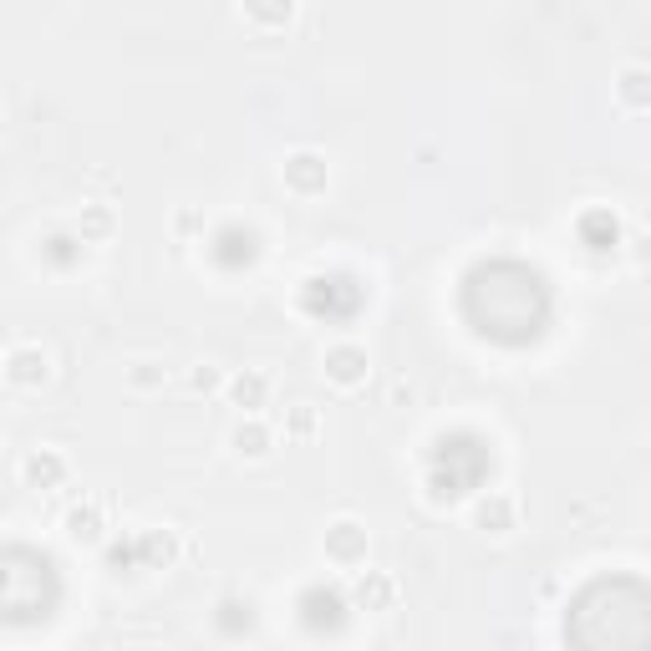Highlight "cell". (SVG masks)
Wrapping results in <instances>:
<instances>
[{"label": "cell", "mask_w": 651, "mask_h": 651, "mask_svg": "<svg viewBox=\"0 0 651 651\" xmlns=\"http://www.w3.org/2000/svg\"><path fill=\"white\" fill-rule=\"evenodd\" d=\"M163 377H169V372H163L159 361H133V372H128V382H133V387H159Z\"/></svg>", "instance_id": "9a60e30c"}, {"label": "cell", "mask_w": 651, "mask_h": 651, "mask_svg": "<svg viewBox=\"0 0 651 651\" xmlns=\"http://www.w3.org/2000/svg\"><path fill=\"white\" fill-rule=\"evenodd\" d=\"M240 15L250 21V26H285V21L295 15V6L291 0H275V6H245Z\"/></svg>", "instance_id": "4fadbf2b"}, {"label": "cell", "mask_w": 651, "mask_h": 651, "mask_svg": "<svg viewBox=\"0 0 651 651\" xmlns=\"http://www.w3.org/2000/svg\"><path fill=\"white\" fill-rule=\"evenodd\" d=\"M229 443H235V453H240V458H265V453L275 448V433H270L265 417H245V423L229 433Z\"/></svg>", "instance_id": "52a82bcc"}, {"label": "cell", "mask_w": 651, "mask_h": 651, "mask_svg": "<svg viewBox=\"0 0 651 651\" xmlns=\"http://www.w3.org/2000/svg\"><path fill=\"white\" fill-rule=\"evenodd\" d=\"M291 427H295V433H311V427H316V417H311V412L301 408V412H295V417H291Z\"/></svg>", "instance_id": "e0dca14e"}, {"label": "cell", "mask_w": 651, "mask_h": 651, "mask_svg": "<svg viewBox=\"0 0 651 651\" xmlns=\"http://www.w3.org/2000/svg\"><path fill=\"white\" fill-rule=\"evenodd\" d=\"M46 372H52V367H46V351H41V346H11V351H6V377H11L15 387H36V382H46Z\"/></svg>", "instance_id": "3957f363"}, {"label": "cell", "mask_w": 651, "mask_h": 651, "mask_svg": "<svg viewBox=\"0 0 651 651\" xmlns=\"http://www.w3.org/2000/svg\"><path fill=\"white\" fill-rule=\"evenodd\" d=\"M326 560H336V565H361L367 560V530L357 519H336L326 530Z\"/></svg>", "instance_id": "6da1fadb"}, {"label": "cell", "mask_w": 651, "mask_h": 651, "mask_svg": "<svg viewBox=\"0 0 651 651\" xmlns=\"http://www.w3.org/2000/svg\"><path fill=\"white\" fill-rule=\"evenodd\" d=\"M474 524L489 530V534H509V530H514V499L499 493V489L479 493V499H474Z\"/></svg>", "instance_id": "277c9868"}, {"label": "cell", "mask_w": 651, "mask_h": 651, "mask_svg": "<svg viewBox=\"0 0 651 651\" xmlns=\"http://www.w3.org/2000/svg\"><path fill=\"white\" fill-rule=\"evenodd\" d=\"M616 97H621L626 107H651V67L647 62H626V67L616 72Z\"/></svg>", "instance_id": "ba28073f"}, {"label": "cell", "mask_w": 651, "mask_h": 651, "mask_svg": "<svg viewBox=\"0 0 651 651\" xmlns=\"http://www.w3.org/2000/svg\"><path fill=\"white\" fill-rule=\"evenodd\" d=\"M285 184H291L295 194H321V188H326V163H321L316 153H306V148H301V153H291V159H285Z\"/></svg>", "instance_id": "8992f818"}, {"label": "cell", "mask_w": 651, "mask_h": 651, "mask_svg": "<svg viewBox=\"0 0 651 651\" xmlns=\"http://www.w3.org/2000/svg\"><path fill=\"white\" fill-rule=\"evenodd\" d=\"M188 382L199 387V392H209V387H219V367H194V377Z\"/></svg>", "instance_id": "2e32d148"}, {"label": "cell", "mask_w": 651, "mask_h": 651, "mask_svg": "<svg viewBox=\"0 0 651 651\" xmlns=\"http://www.w3.org/2000/svg\"><path fill=\"white\" fill-rule=\"evenodd\" d=\"M107 229H112V214H107V209H97V204H93V209H82V235L102 240Z\"/></svg>", "instance_id": "5bb4252c"}, {"label": "cell", "mask_w": 651, "mask_h": 651, "mask_svg": "<svg viewBox=\"0 0 651 651\" xmlns=\"http://www.w3.org/2000/svg\"><path fill=\"white\" fill-rule=\"evenodd\" d=\"M173 555H178V540H173V530H148L143 534V560L148 565H173Z\"/></svg>", "instance_id": "7c38bea8"}, {"label": "cell", "mask_w": 651, "mask_h": 651, "mask_svg": "<svg viewBox=\"0 0 651 651\" xmlns=\"http://www.w3.org/2000/svg\"><path fill=\"white\" fill-rule=\"evenodd\" d=\"M225 392H229V402L245 412V417H254V408H265V392H270V382L260 372H235L225 382Z\"/></svg>", "instance_id": "9c48e42d"}, {"label": "cell", "mask_w": 651, "mask_h": 651, "mask_svg": "<svg viewBox=\"0 0 651 651\" xmlns=\"http://www.w3.org/2000/svg\"><path fill=\"white\" fill-rule=\"evenodd\" d=\"M143 651H153V647H143Z\"/></svg>", "instance_id": "ac0fdd59"}, {"label": "cell", "mask_w": 651, "mask_h": 651, "mask_svg": "<svg viewBox=\"0 0 651 651\" xmlns=\"http://www.w3.org/2000/svg\"><path fill=\"white\" fill-rule=\"evenodd\" d=\"M67 534L72 540H97V534H102V504H97V499L72 504L67 509Z\"/></svg>", "instance_id": "8fae6325"}, {"label": "cell", "mask_w": 651, "mask_h": 651, "mask_svg": "<svg viewBox=\"0 0 651 651\" xmlns=\"http://www.w3.org/2000/svg\"><path fill=\"white\" fill-rule=\"evenodd\" d=\"M398 600V581H387V575H377V571H367L357 581V606H367V611H387Z\"/></svg>", "instance_id": "30bf717a"}, {"label": "cell", "mask_w": 651, "mask_h": 651, "mask_svg": "<svg viewBox=\"0 0 651 651\" xmlns=\"http://www.w3.org/2000/svg\"><path fill=\"white\" fill-rule=\"evenodd\" d=\"M21 474H26L31 489H56V484L67 479V458H62L56 448H36V453H26Z\"/></svg>", "instance_id": "5b68a950"}, {"label": "cell", "mask_w": 651, "mask_h": 651, "mask_svg": "<svg viewBox=\"0 0 651 651\" xmlns=\"http://www.w3.org/2000/svg\"><path fill=\"white\" fill-rule=\"evenodd\" d=\"M326 377L341 387H357L361 377H367V351H361L357 341H336L326 346Z\"/></svg>", "instance_id": "7a4b0ae2"}]
</instances>
